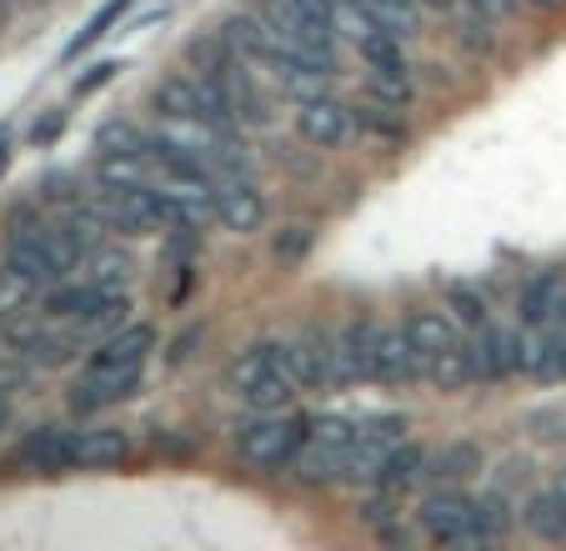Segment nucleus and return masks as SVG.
<instances>
[{
    "label": "nucleus",
    "instance_id": "17",
    "mask_svg": "<svg viewBox=\"0 0 566 551\" xmlns=\"http://www.w3.org/2000/svg\"><path fill=\"white\" fill-rule=\"evenodd\" d=\"M366 11V21L376 25V31H386V35H417L421 31V11H417V0H356Z\"/></svg>",
    "mask_w": 566,
    "mask_h": 551
},
{
    "label": "nucleus",
    "instance_id": "22",
    "mask_svg": "<svg viewBox=\"0 0 566 551\" xmlns=\"http://www.w3.org/2000/svg\"><path fill=\"white\" fill-rule=\"evenodd\" d=\"M91 281L96 287H106V291H126V281H130V256L126 251H91Z\"/></svg>",
    "mask_w": 566,
    "mask_h": 551
},
{
    "label": "nucleus",
    "instance_id": "32",
    "mask_svg": "<svg viewBox=\"0 0 566 551\" xmlns=\"http://www.w3.org/2000/svg\"><path fill=\"white\" fill-rule=\"evenodd\" d=\"M532 6H542V11H556V6H566V0H532Z\"/></svg>",
    "mask_w": 566,
    "mask_h": 551
},
{
    "label": "nucleus",
    "instance_id": "23",
    "mask_svg": "<svg viewBox=\"0 0 566 551\" xmlns=\"http://www.w3.org/2000/svg\"><path fill=\"white\" fill-rule=\"evenodd\" d=\"M361 61L371 65V71H407V61H401V35L371 31L361 41Z\"/></svg>",
    "mask_w": 566,
    "mask_h": 551
},
{
    "label": "nucleus",
    "instance_id": "10",
    "mask_svg": "<svg viewBox=\"0 0 566 551\" xmlns=\"http://www.w3.org/2000/svg\"><path fill=\"white\" fill-rule=\"evenodd\" d=\"M11 461L25 467V471H45V477H55V471L75 467L71 461V432H61V426H41V432H31L21 446H15Z\"/></svg>",
    "mask_w": 566,
    "mask_h": 551
},
{
    "label": "nucleus",
    "instance_id": "4",
    "mask_svg": "<svg viewBox=\"0 0 566 551\" xmlns=\"http://www.w3.org/2000/svg\"><path fill=\"white\" fill-rule=\"evenodd\" d=\"M421 527H427L431 541L441 547H467V541H481V521H476V501L461 497V491H437L421 507Z\"/></svg>",
    "mask_w": 566,
    "mask_h": 551
},
{
    "label": "nucleus",
    "instance_id": "9",
    "mask_svg": "<svg viewBox=\"0 0 566 551\" xmlns=\"http://www.w3.org/2000/svg\"><path fill=\"white\" fill-rule=\"evenodd\" d=\"M376 331L381 326H371V321H346L342 326V336H336V372H342V386L376 376Z\"/></svg>",
    "mask_w": 566,
    "mask_h": 551
},
{
    "label": "nucleus",
    "instance_id": "30",
    "mask_svg": "<svg viewBox=\"0 0 566 551\" xmlns=\"http://www.w3.org/2000/svg\"><path fill=\"white\" fill-rule=\"evenodd\" d=\"M476 21H506V15L516 11V0H461Z\"/></svg>",
    "mask_w": 566,
    "mask_h": 551
},
{
    "label": "nucleus",
    "instance_id": "12",
    "mask_svg": "<svg viewBox=\"0 0 566 551\" xmlns=\"http://www.w3.org/2000/svg\"><path fill=\"white\" fill-rule=\"evenodd\" d=\"M126 456H130V441H126V432H116V426H86V432L71 436L75 467H120Z\"/></svg>",
    "mask_w": 566,
    "mask_h": 551
},
{
    "label": "nucleus",
    "instance_id": "24",
    "mask_svg": "<svg viewBox=\"0 0 566 551\" xmlns=\"http://www.w3.org/2000/svg\"><path fill=\"white\" fill-rule=\"evenodd\" d=\"M126 6H130V0H106V6H101V11L91 15V25H86V31H81L71 45H65V55H81V51H91V45H96L101 35H106L111 25H116L120 15H126Z\"/></svg>",
    "mask_w": 566,
    "mask_h": 551
},
{
    "label": "nucleus",
    "instance_id": "28",
    "mask_svg": "<svg viewBox=\"0 0 566 551\" xmlns=\"http://www.w3.org/2000/svg\"><path fill=\"white\" fill-rule=\"evenodd\" d=\"M371 91H376L381 101H391V106H407V101H411L407 71H371Z\"/></svg>",
    "mask_w": 566,
    "mask_h": 551
},
{
    "label": "nucleus",
    "instance_id": "20",
    "mask_svg": "<svg viewBox=\"0 0 566 551\" xmlns=\"http://www.w3.org/2000/svg\"><path fill=\"white\" fill-rule=\"evenodd\" d=\"M421 376H431L441 392H451V386H461L467 376H476V372H471V351H467V346L441 351V356H431L427 366H421Z\"/></svg>",
    "mask_w": 566,
    "mask_h": 551
},
{
    "label": "nucleus",
    "instance_id": "31",
    "mask_svg": "<svg viewBox=\"0 0 566 551\" xmlns=\"http://www.w3.org/2000/svg\"><path fill=\"white\" fill-rule=\"evenodd\" d=\"M6 416H11V396L0 392V426H6Z\"/></svg>",
    "mask_w": 566,
    "mask_h": 551
},
{
    "label": "nucleus",
    "instance_id": "16",
    "mask_svg": "<svg viewBox=\"0 0 566 551\" xmlns=\"http://www.w3.org/2000/svg\"><path fill=\"white\" fill-rule=\"evenodd\" d=\"M522 521H526V531H532V537L566 541V497H562V487L536 491V497L522 507Z\"/></svg>",
    "mask_w": 566,
    "mask_h": 551
},
{
    "label": "nucleus",
    "instance_id": "18",
    "mask_svg": "<svg viewBox=\"0 0 566 551\" xmlns=\"http://www.w3.org/2000/svg\"><path fill=\"white\" fill-rule=\"evenodd\" d=\"M427 461L431 456L421 451V446H391V456H386V471H381V487L391 491H411L421 477H427Z\"/></svg>",
    "mask_w": 566,
    "mask_h": 551
},
{
    "label": "nucleus",
    "instance_id": "11",
    "mask_svg": "<svg viewBox=\"0 0 566 551\" xmlns=\"http://www.w3.org/2000/svg\"><path fill=\"white\" fill-rule=\"evenodd\" d=\"M421 376V356L411 346L407 326L401 331H376V382L386 386H407Z\"/></svg>",
    "mask_w": 566,
    "mask_h": 551
},
{
    "label": "nucleus",
    "instance_id": "3",
    "mask_svg": "<svg viewBox=\"0 0 566 551\" xmlns=\"http://www.w3.org/2000/svg\"><path fill=\"white\" fill-rule=\"evenodd\" d=\"M311 426L296 422V416H281V412H261L251 426H241V461L261 471H276L286 461H296V451L306 446Z\"/></svg>",
    "mask_w": 566,
    "mask_h": 551
},
{
    "label": "nucleus",
    "instance_id": "6",
    "mask_svg": "<svg viewBox=\"0 0 566 551\" xmlns=\"http://www.w3.org/2000/svg\"><path fill=\"white\" fill-rule=\"evenodd\" d=\"M296 136L316 150H336L352 136V116H346V106H336V101L311 96V101H301V111H296Z\"/></svg>",
    "mask_w": 566,
    "mask_h": 551
},
{
    "label": "nucleus",
    "instance_id": "2",
    "mask_svg": "<svg viewBox=\"0 0 566 551\" xmlns=\"http://www.w3.org/2000/svg\"><path fill=\"white\" fill-rule=\"evenodd\" d=\"M296 376H291L286 346H251L226 366V392L241 396L251 412H281L296 396Z\"/></svg>",
    "mask_w": 566,
    "mask_h": 551
},
{
    "label": "nucleus",
    "instance_id": "1",
    "mask_svg": "<svg viewBox=\"0 0 566 551\" xmlns=\"http://www.w3.org/2000/svg\"><path fill=\"white\" fill-rule=\"evenodd\" d=\"M150 346H156L150 326H126L116 336H101V346L91 351L86 372H81V382L71 392V412H96L106 402H120L140 382V366H146Z\"/></svg>",
    "mask_w": 566,
    "mask_h": 551
},
{
    "label": "nucleus",
    "instance_id": "19",
    "mask_svg": "<svg viewBox=\"0 0 566 551\" xmlns=\"http://www.w3.org/2000/svg\"><path fill=\"white\" fill-rule=\"evenodd\" d=\"M296 467H301L306 481H332V477L346 471V451L342 446H326V441H311V446L296 451Z\"/></svg>",
    "mask_w": 566,
    "mask_h": 551
},
{
    "label": "nucleus",
    "instance_id": "27",
    "mask_svg": "<svg viewBox=\"0 0 566 551\" xmlns=\"http://www.w3.org/2000/svg\"><path fill=\"white\" fill-rule=\"evenodd\" d=\"M356 432H361V426L356 422H346V416H321L316 426H311V441H326V446H352L356 441Z\"/></svg>",
    "mask_w": 566,
    "mask_h": 551
},
{
    "label": "nucleus",
    "instance_id": "13",
    "mask_svg": "<svg viewBox=\"0 0 566 551\" xmlns=\"http://www.w3.org/2000/svg\"><path fill=\"white\" fill-rule=\"evenodd\" d=\"M150 106H156L160 121H211L206 116V91H201V81H191V75L160 81L156 96H150Z\"/></svg>",
    "mask_w": 566,
    "mask_h": 551
},
{
    "label": "nucleus",
    "instance_id": "34",
    "mask_svg": "<svg viewBox=\"0 0 566 551\" xmlns=\"http://www.w3.org/2000/svg\"><path fill=\"white\" fill-rule=\"evenodd\" d=\"M556 487H562V497H566V477H562V481H556Z\"/></svg>",
    "mask_w": 566,
    "mask_h": 551
},
{
    "label": "nucleus",
    "instance_id": "33",
    "mask_svg": "<svg viewBox=\"0 0 566 551\" xmlns=\"http://www.w3.org/2000/svg\"><path fill=\"white\" fill-rule=\"evenodd\" d=\"M427 6H457V0H427Z\"/></svg>",
    "mask_w": 566,
    "mask_h": 551
},
{
    "label": "nucleus",
    "instance_id": "25",
    "mask_svg": "<svg viewBox=\"0 0 566 551\" xmlns=\"http://www.w3.org/2000/svg\"><path fill=\"white\" fill-rule=\"evenodd\" d=\"M437 471L441 477H471V471H481V451L476 446H447V451L437 456Z\"/></svg>",
    "mask_w": 566,
    "mask_h": 551
},
{
    "label": "nucleus",
    "instance_id": "7",
    "mask_svg": "<svg viewBox=\"0 0 566 551\" xmlns=\"http://www.w3.org/2000/svg\"><path fill=\"white\" fill-rule=\"evenodd\" d=\"M120 291H106V287H96V281H55L51 287V297H45V316L51 321H91V316H101V311L116 301Z\"/></svg>",
    "mask_w": 566,
    "mask_h": 551
},
{
    "label": "nucleus",
    "instance_id": "29",
    "mask_svg": "<svg viewBox=\"0 0 566 551\" xmlns=\"http://www.w3.org/2000/svg\"><path fill=\"white\" fill-rule=\"evenodd\" d=\"M476 521H481V541H492V537H502L506 527H512V517H506V507L496 497H486V501H476Z\"/></svg>",
    "mask_w": 566,
    "mask_h": 551
},
{
    "label": "nucleus",
    "instance_id": "14",
    "mask_svg": "<svg viewBox=\"0 0 566 551\" xmlns=\"http://www.w3.org/2000/svg\"><path fill=\"white\" fill-rule=\"evenodd\" d=\"M407 336H411V346H417L421 366H427L431 356H441V351L461 346V331H457V321H451V316H441V311H417V316L407 321Z\"/></svg>",
    "mask_w": 566,
    "mask_h": 551
},
{
    "label": "nucleus",
    "instance_id": "15",
    "mask_svg": "<svg viewBox=\"0 0 566 551\" xmlns=\"http://www.w3.org/2000/svg\"><path fill=\"white\" fill-rule=\"evenodd\" d=\"M562 301H566L562 276H536V281H526L522 301H516V316H522L526 331H542V326H552V316H556Z\"/></svg>",
    "mask_w": 566,
    "mask_h": 551
},
{
    "label": "nucleus",
    "instance_id": "8",
    "mask_svg": "<svg viewBox=\"0 0 566 551\" xmlns=\"http://www.w3.org/2000/svg\"><path fill=\"white\" fill-rule=\"evenodd\" d=\"M286 361H291V376H296L301 386H321V392L342 386V372H336V341L301 336L286 346Z\"/></svg>",
    "mask_w": 566,
    "mask_h": 551
},
{
    "label": "nucleus",
    "instance_id": "5",
    "mask_svg": "<svg viewBox=\"0 0 566 551\" xmlns=\"http://www.w3.org/2000/svg\"><path fill=\"white\" fill-rule=\"evenodd\" d=\"M211 206H216V221H221L226 231H256V226L266 221L261 191L251 180H235V176H226L221 186H211Z\"/></svg>",
    "mask_w": 566,
    "mask_h": 551
},
{
    "label": "nucleus",
    "instance_id": "21",
    "mask_svg": "<svg viewBox=\"0 0 566 551\" xmlns=\"http://www.w3.org/2000/svg\"><path fill=\"white\" fill-rule=\"evenodd\" d=\"M35 281L31 276H21L15 266H0V321H11V316H21L25 306H31V297H35Z\"/></svg>",
    "mask_w": 566,
    "mask_h": 551
},
{
    "label": "nucleus",
    "instance_id": "26",
    "mask_svg": "<svg viewBox=\"0 0 566 551\" xmlns=\"http://www.w3.org/2000/svg\"><path fill=\"white\" fill-rule=\"evenodd\" d=\"M447 301H451V311H457V321L461 326H486V301L476 297V291H467V287H451L447 291Z\"/></svg>",
    "mask_w": 566,
    "mask_h": 551
}]
</instances>
